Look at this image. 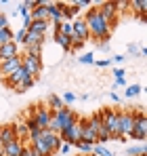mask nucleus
Segmentation results:
<instances>
[{"mask_svg":"<svg viewBox=\"0 0 147 156\" xmlns=\"http://www.w3.org/2000/svg\"><path fill=\"white\" fill-rule=\"evenodd\" d=\"M126 72H124V68H116L114 70V78H116V89L118 87H126Z\"/></svg>","mask_w":147,"mask_h":156,"instance_id":"23","label":"nucleus"},{"mask_svg":"<svg viewBox=\"0 0 147 156\" xmlns=\"http://www.w3.org/2000/svg\"><path fill=\"white\" fill-rule=\"evenodd\" d=\"M128 6H132V11H137L141 17H145V11H147L145 0H132V2H128Z\"/></svg>","mask_w":147,"mask_h":156,"instance_id":"20","label":"nucleus"},{"mask_svg":"<svg viewBox=\"0 0 147 156\" xmlns=\"http://www.w3.org/2000/svg\"><path fill=\"white\" fill-rule=\"evenodd\" d=\"M74 146H76V150H78L80 154H84V156H88L93 152V144H88V141H84V139H80V141L74 144Z\"/></svg>","mask_w":147,"mask_h":156,"instance_id":"21","label":"nucleus"},{"mask_svg":"<svg viewBox=\"0 0 147 156\" xmlns=\"http://www.w3.org/2000/svg\"><path fill=\"white\" fill-rule=\"evenodd\" d=\"M78 120V114L70 110V108H61V110H57V112H53V118H50V125H49V131L53 133H61V131H65L70 125H74Z\"/></svg>","mask_w":147,"mask_h":156,"instance_id":"2","label":"nucleus"},{"mask_svg":"<svg viewBox=\"0 0 147 156\" xmlns=\"http://www.w3.org/2000/svg\"><path fill=\"white\" fill-rule=\"evenodd\" d=\"M135 127V110H124L120 112V135H118V141H126L130 131Z\"/></svg>","mask_w":147,"mask_h":156,"instance_id":"7","label":"nucleus"},{"mask_svg":"<svg viewBox=\"0 0 147 156\" xmlns=\"http://www.w3.org/2000/svg\"><path fill=\"white\" fill-rule=\"evenodd\" d=\"M95 9L99 11V15L111 26V30H114L116 23H118V6H116V2H97Z\"/></svg>","mask_w":147,"mask_h":156,"instance_id":"6","label":"nucleus"},{"mask_svg":"<svg viewBox=\"0 0 147 156\" xmlns=\"http://www.w3.org/2000/svg\"><path fill=\"white\" fill-rule=\"evenodd\" d=\"M95 66L97 68H107V66H111V59H95Z\"/></svg>","mask_w":147,"mask_h":156,"instance_id":"31","label":"nucleus"},{"mask_svg":"<svg viewBox=\"0 0 147 156\" xmlns=\"http://www.w3.org/2000/svg\"><path fill=\"white\" fill-rule=\"evenodd\" d=\"M25 32L27 30H23V27H19L17 32H13V42L19 47V44H23V40H25Z\"/></svg>","mask_w":147,"mask_h":156,"instance_id":"27","label":"nucleus"},{"mask_svg":"<svg viewBox=\"0 0 147 156\" xmlns=\"http://www.w3.org/2000/svg\"><path fill=\"white\" fill-rule=\"evenodd\" d=\"M72 27H74V36L76 38H80V40H91V36H88V27L84 23V19H74L72 21Z\"/></svg>","mask_w":147,"mask_h":156,"instance_id":"11","label":"nucleus"},{"mask_svg":"<svg viewBox=\"0 0 147 156\" xmlns=\"http://www.w3.org/2000/svg\"><path fill=\"white\" fill-rule=\"evenodd\" d=\"M139 57H147V49H145V47L139 49Z\"/></svg>","mask_w":147,"mask_h":156,"instance_id":"39","label":"nucleus"},{"mask_svg":"<svg viewBox=\"0 0 147 156\" xmlns=\"http://www.w3.org/2000/svg\"><path fill=\"white\" fill-rule=\"evenodd\" d=\"M88 156H95V154H88Z\"/></svg>","mask_w":147,"mask_h":156,"instance_id":"41","label":"nucleus"},{"mask_svg":"<svg viewBox=\"0 0 147 156\" xmlns=\"http://www.w3.org/2000/svg\"><path fill=\"white\" fill-rule=\"evenodd\" d=\"M25 55L36 57V59H42V47H29V49H25Z\"/></svg>","mask_w":147,"mask_h":156,"instance_id":"29","label":"nucleus"},{"mask_svg":"<svg viewBox=\"0 0 147 156\" xmlns=\"http://www.w3.org/2000/svg\"><path fill=\"white\" fill-rule=\"evenodd\" d=\"M21 68L34 78L42 72V59H36V57H29V55H21Z\"/></svg>","mask_w":147,"mask_h":156,"instance_id":"9","label":"nucleus"},{"mask_svg":"<svg viewBox=\"0 0 147 156\" xmlns=\"http://www.w3.org/2000/svg\"><path fill=\"white\" fill-rule=\"evenodd\" d=\"M44 105L49 108L50 112H57V110L65 108V105H63V101H61V97H59V95H55V93H49V97H46Z\"/></svg>","mask_w":147,"mask_h":156,"instance_id":"17","label":"nucleus"},{"mask_svg":"<svg viewBox=\"0 0 147 156\" xmlns=\"http://www.w3.org/2000/svg\"><path fill=\"white\" fill-rule=\"evenodd\" d=\"M97 47H99V51H101V53L109 51V42H101V44H97Z\"/></svg>","mask_w":147,"mask_h":156,"instance_id":"37","label":"nucleus"},{"mask_svg":"<svg viewBox=\"0 0 147 156\" xmlns=\"http://www.w3.org/2000/svg\"><path fill=\"white\" fill-rule=\"evenodd\" d=\"M6 42H13V30H11V27L0 30V47L6 44Z\"/></svg>","mask_w":147,"mask_h":156,"instance_id":"25","label":"nucleus"},{"mask_svg":"<svg viewBox=\"0 0 147 156\" xmlns=\"http://www.w3.org/2000/svg\"><path fill=\"white\" fill-rule=\"evenodd\" d=\"M145 154V146L143 144H139V146H128L126 148V156H141Z\"/></svg>","mask_w":147,"mask_h":156,"instance_id":"24","label":"nucleus"},{"mask_svg":"<svg viewBox=\"0 0 147 156\" xmlns=\"http://www.w3.org/2000/svg\"><path fill=\"white\" fill-rule=\"evenodd\" d=\"M17 55H19V47L15 42H6V44L0 47V61L11 59V57H17Z\"/></svg>","mask_w":147,"mask_h":156,"instance_id":"14","label":"nucleus"},{"mask_svg":"<svg viewBox=\"0 0 147 156\" xmlns=\"http://www.w3.org/2000/svg\"><path fill=\"white\" fill-rule=\"evenodd\" d=\"M59 137H61V141H65V144H78L80 139H82V122H80V118L74 122V125H70L65 131H61L59 133Z\"/></svg>","mask_w":147,"mask_h":156,"instance_id":"8","label":"nucleus"},{"mask_svg":"<svg viewBox=\"0 0 147 156\" xmlns=\"http://www.w3.org/2000/svg\"><path fill=\"white\" fill-rule=\"evenodd\" d=\"M141 156H145V154H141Z\"/></svg>","mask_w":147,"mask_h":156,"instance_id":"42","label":"nucleus"},{"mask_svg":"<svg viewBox=\"0 0 147 156\" xmlns=\"http://www.w3.org/2000/svg\"><path fill=\"white\" fill-rule=\"evenodd\" d=\"M4 27H9V19H6V15L0 11V30H4Z\"/></svg>","mask_w":147,"mask_h":156,"instance_id":"34","label":"nucleus"},{"mask_svg":"<svg viewBox=\"0 0 147 156\" xmlns=\"http://www.w3.org/2000/svg\"><path fill=\"white\" fill-rule=\"evenodd\" d=\"M72 150V144H65V141H61V146H59V150L57 152H61V154H67Z\"/></svg>","mask_w":147,"mask_h":156,"instance_id":"32","label":"nucleus"},{"mask_svg":"<svg viewBox=\"0 0 147 156\" xmlns=\"http://www.w3.org/2000/svg\"><path fill=\"white\" fill-rule=\"evenodd\" d=\"M78 61L84 63V66H91V63H95V55H93V53H82V55L78 57Z\"/></svg>","mask_w":147,"mask_h":156,"instance_id":"28","label":"nucleus"},{"mask_svg":"<svg viewBox=\"0 0 147 156\" xmlns=\"http://www.w3.org/2000/svg\"><path fill=\"white\" fill-rule=\"evenodd\" d=\"M53 40H55L65 53H72V38H67V36H63V34H59V32H53Z\"/></svg>","mask_w":147,"mask_h":156,"instance_id":"16","label":"nucleus"},{"mask_svg":"<svg viewBox=\"0 0 147 156\" xmlns=\"http://www.w3.org/2000/svg\"><path fill=\"white\" fill-rule=\"evenodd\" d=\"M25 144L19 139H13L11 144H4V156H21Z\"/></svg>","mask_w":147,"mask_h":156,"instance_id":"13","label":"nucleus"},{"mask_svg":"<svg viewBox=\"0 0 147 156\" xmlns=\"http://www.w3.org/2000/svg\"><path fill=\"white\" fill-rule=\"evenodd\" d=\"M0 156H4V144L0 141Z\"/></svg>","mask_w":147,"mask_h":156,"instance_id":"40","label":"nucleus"},{"mask_svg":"<svg viewBox=\"0 0 147 156\" xmlns=\"http://www.w3.org/2000/svg\"><path fill=\"white\" fill-rule=\"evenodd\" d=\"M128 53H130L132 57H137V55H139V47H137L135 42H130V44H128Z\"/></svg>","mask_w":147,"mask_h":156,"instance_id":"35","label":"nucleus"},{"mask_svg":"<svg viewBox=\"0 0 147 156\" xmlns=\"http://www.w3.org/2000/svg\"><path fill=\"white\" fill-rule=\"evenodd\" d=\"M74 4H76L78 9H88V6H91V2H88V0H76Z\"/></svg>","mask_w":147,"mask_h":156,"instance_id":"36","label":"nucleus"},{"mask_svg":"<svg viewBox=\"0 0 147 156\" xmlns=\"http://www.w3.org/2000/svg\"><path fill=\"white\" fill-rule=\"evenodd\" d=\"M99 116H101V125L107 129L111 139H118V135H120V112H116L111 108H103L99 112Z\"/></svg>","mask_w":147,"mask_h":156,"instance_id":"3","label":"nucleus"},{"mask_svg":"<svg viewBox=\"0 0 147 156\" xmlns=\"http://www.w3.org/2000/svg\"><path fill=\"white\" fill-rule=\"evenodd\" d=\"M42 42H44V36L42 34H38V32H32V30H27L25 32V49H29V47H42Z\"/></svg>","mask_w":147,"mask_h":156,"instance_id":"12","label":"nucleus"},{"mask_svg":"<svg viewBox=\"0 0 147 156\" xmlns=\"http://www.w3.org/2000/svg\"><path fill=\"white\" fill-rule=\"evenodd\" d=\"M147 137V118L143 114V110H137L135 112V127L130 131L128 139H137V141H145Z\"/></svg>","mask_w":147,"mask_h":156,"instance_id":"5","label":"nucleus"},{"mask_svg":"<svg viewBox=\"0 0 147 156\" xmlns=\"http://www.w3.org/2000/svg\"><path fill=\"white\" fill-rule=\"evenodd\" d=\"M49 27H50L49 21H32L27 30H32V32H38V34H42V36H44V34L49 32Z\"/></svg>","mask_w":147,"mask_h":156,"instance_id":"19","label":"nucleus"},{"mask_svg":"<svg viewBox=\"0 0 147 156\" xmlns=\"http://www.w3.org/2000/svg\"><path fill=\"white\" fill-rule=\"evenodd\" d=\"M84 23L88 27V36L91 40H101V42H107L109 36H111V26L99 15V11L93 6V9H86L84 13Z\"/></svg>","mask_w":147,"mask_h":156,"instance_id":"1","label":"nucleus"},{"mask_svg":"<svg viewBox=\"0 0 147 156\" xmlns=\"http://www.w3.org/2000/svg\"><path fill=\"white\" fill-rule=\"evenodd\" d=\"M124 61H126V55H114V57H111V63H116V66H120Z\"/></svg>","mask_w":147,"mask_h":156,"instance_id":"33","label":"nucleus"},{"mask_svg":"<svg viewBox=\"0 0 147 156\" xmlns=\"http://www.w3.org/2000/svg\"><path fill=\"white\" fill-rule=\"evenodd\" d=\"M61 101H63V105L67 108V105H72L74 101H76V95H74V93H63V97H61Z\"/></svg>","mask_w":147,"mask_h":156,"instance_id":"30","label":"nucleus"},{"mask_svg":"<svg viewBox=\"0 0 147 156\" xmlns=\"http://www.w3.org/2000/svg\"><path fill=\"white\" fill-rule=\"evenodd\" d=\"M34 82H36L34 78L27 76V78H23V80H21V82L17 84V89H15V91H17V93H25V91H29V89L34 87Z\"/></svg>","mask_w":147,"mask_h":156,"instance_id":"22","label":"nucleus"},{"mask_svg":"<svg viewBox=\"0 0 147 156\" xmlns=\"http://www.w3.org/2000/svg\"><path fill=\"white\" fill-rule=\"evenodd\" d=\"M143 93V87L141 84H126L124 87V97L126 99H135V97H139Z\"/></svg>","mask_w":147,"mask_h":156,"instance_id":"18","label":"nucleus"},{"mask_svg":"<svg viewBox=\"0 0 147 156\" xmlns=\"http://www.w3.org/2000/svg\"><path fill=\"white\" fill-rule=\"evenodd\" d=\"M91 154H95V156H114L103 144H93V152H91Z\"/></svg>","mask_w":147,"mask_h":156,"instance_id":"26","label":"nucleus"},{"mask_svg":"<svg viewBox=\"0 0 147 156\" xmlns=\"http://www.w3.org/2000/svg\"><path fill=\"white\" fill-rule=\"evenodd\" d=\"M21 68V55H17V57H11V59H4V61H0V74L6 78L11 76L15 70H19Z\"/></svg>","mask_w":147,"mask_h":156,"instance_id":"10","label":"nucleus"},{"mask_svg":"<svg viewBox=\"0 0 147 156\" xmlns=\"http://www.w3.org/2000/svg\"><path fill=\"white\" fill-rule=\"evenodd\" d=\"M109 97H111V99H114V101H116V104H120V95H118V93H116V91H114V93H111V95H109Z\"/></svg>","mask_w":147,"mask_h":156,"instance_id":"38","label":"nucleus"},{"mask_svg":"<svg viewBox=\"0 0 147 156\" xmlns=\"http://www.w3.org/2000/svg\"><path fill=\"white\" fill-rule=\"evenodd\" d=\"M27 118H32V120L36 122L38 129H49L50 118H53V112H50L44 104H36V105L29 108V116H27Z\"/></svg>","mask_w":147,"mask_h":156,"instance_id":"4","label":"nucleus"},{"mask_svg":"<svg viewBox=\"0 0 147 156\" xmlns=\"http://www.w3.org/2000/svg\"><path fill=\"white\" fill-rule=\"evenodd\" d=\"M13 139H17V135H15V125H4V127L0 129V141H2V144H11Z\"/></svg>","mask_w":147,"mask_h":156,"instance_id":"15","label":"nucleus"},{"mask_svg":"<svg viewBox=\"0 0 147 156\" xmlns=\"http://www.w3.org/2000/svg\"><path fill=\"white\" fill-rule=\"evenodd\" d=\"M0 129H2V127H0Z\"/></svg>","mask_w":147,"mask_h":156,"instance_id":"43","label":"nucleus"}]
</instances>
